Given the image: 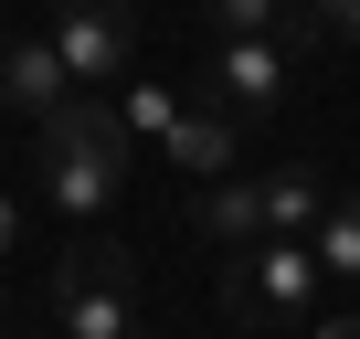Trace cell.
Returning <instances> with one entry per match:
<instances>
[{
    "label": "cell",
    "instance_id": "6da1fadb",
    "mask_svg": "<svg viewBox=\"0 0 360 339\" xmlns=\"http://www.w3.org/2000/svg\"><path fill=\"white\" fill-rule=\"evenodd\" d=\"M32 148H43V212H53V223H85V234L117 212L127 170H138V138L117 127L106 96H85V106H64L53 127H32Z\"/></svg>",
    "mask_w": 360,
    "mask_h": 339
},
{
    "label": "cell",
    "instance_id": "7a4b0ae2",
    "mask_svg": "<svg viewBox=\"0 0 360 339\" xmlns=\"http://www.w3.org/2000/svg\"><path fill=\"white\" fill-rule=\"evenodd\" d=\"M318 297H328V265L307 244H255L223 265V318L276 339V328H318Z\"/></svg>",
    "mask_w": 360,
    "mask_h": 339
},
{
    "label": "cell",
    "instance_id": "3957f363",
    "mask_svg": "<svg viewBox=\"0 0 360 339\" xmlns=\"http://www.w3.org/2000/svg\"><path fill=\"white\" fill-rule=\"evenodd\" d=\"M53 339H148L138 328V265L117 244H75L53 265Z\"/></svg>",
    "mask_w": 360,
    "mask_h": 339
},
{
    "label": "cell",
    "instance_id": "277c9868",
    "mask_svg": "<svg viewBox=\"0 0 360 339\" xmlns=\"http://www.w3.org/2000/svg\"><path fill=\"white\" fill-rule=\"evenodd\" d=\"M297 53H307V43H212V64L191 75V96H223L233 117H265V106H286Z\"/></svg>",
    "mask_w": 360,
    "mask_h": 339
},
{
    "label": "cell",
    "instance_id": "5b68a950",
    "mask_svg": "<svg viewBox=\"0 0 360 339\" xmlns=\"http://www.w3.org/2000/svg\"><path fill=\"white\" fill-rule=\"evenodd\" d=\"M43 43L64 53L75 96H96V85H127V75H138V22H127V11H53V32H43Z\"/></svg>",
    "mask_w": 360,
    "mask_h": 339
},
{
    "label": "cell",
    "instance_id": "8992f818",
    "mask_svg": "<svg viewBox=\"0 0 360 339\" xmlns=\"http://www.w3.org/2000/svg\"><path fill=\"white\" fill-rule=\"evenodd\" d=\"M0 106L32 117V127H53V117L85 106V96H75V75H64V53H53L43 32H0Z\"/></svg>",
    "mask_w": 360,
    "mask_h": 339
},
{
    "label": "cell",
    "instance_id": "52a82bcc",
    "mask_svg": "<svg viewBox=\"0 0 360 339\" xmlns=\"http://www.w3.org/2000/svg\"><path fill=\"white\" fill-rule=\"evenodd\" d=\"M159 159H169V170H191V191H212V181H233V159H244V117H233L223 96H191V117L169 127Z\"/></svg>",
    "mask_w": 360,
    "mask_h": 339
},
{
    "label": "cell",
    "instance_id": "ba28073f",
    "mask_svg": "<svg viewBox=\"0 0 360 339\" xmlns=\"http://www.w3.org/2000/svg\"><path fill=\"white\" fill-rule=\"evenodd\" d=\"M191 234H202V244H223V265H233V255H255V244H276V234H265V181H244V170H233V181L191 191Z\"/></svg>",
    "mask_w": 360,
    "mask_h": 339
},
{
    "label": "cell",
    "instance_id": "9c48e42d",
    "mask_svg": "<svg viewBox=\"0 0 360 339\" xmlns=\"http://www.w3.org/2000/svg\"><path fill=\"white\" fill-rule=\"evenodd\" d=\"M255 181H265V234H276V244H307V234L328 223V202H339L318 159H286V170H255Z\"/></svg>",
    "mask_w": 360,
    "mask_h": 339
},
{
    "label": "cell",
    "instance_id": "30bf717a",
    "mask_svg": "<svg viewBox=\"0 0 360 339\" xmlns=\"http://www.w3.org/2000/svg\"><path fill=\"white\" fill-rule=\"evenodd\" d=\"M307 255L328 265V286H360V191H339V202H328V223L307 234Z\"/></svg>",
    "mask_w": 360,
    "mask_h": 339
},
{
    "label": "cell",
    "instance_id": "8fae6325",
    "mask_svg": "<svg viewBox=\"0 0 360 339\" xmlns=\"http://www.w3.org/2000/svg\"><path fill=\"white\" fill-rule=\"evenodd\" d=\"M180 117H191V85H127V96H117V127H127V138H159V148H169Z\"/></svg>",
    "mask_w": 360,
    "mask_h": 339
},
{
    "label": "cell",
    "instance_id": "7c38bea8",
    "mask_svg": "<svg viewBox=\"0 0 360 339\" xmlns=\"http://www.w3.org/2000/svg\"><path fill=\"white\" fill-rule=\"evenodd\" d=\"M318 43H349L360 53V0H318Z\"/></svg>",
    "mask_w": 360,
    "mask_h": 339
},
{
    "label": "cell",
    "instance_id": "4fadbf2b",
    "mask_svg": "<svg viewBox=\"0 0 360 339\" xmlns=\"http://www.w3.org/2000/svg\"><path fill=\"white\" fill-rule=\"evenodd\" d=\"M22 234H32V212H22L11 191H0V255H22Z\"/></svg>",
    "mask_w": 360,
    "mask_h": 339
},
{
    "label": "cell",
    "instance_id": "5bb4252c",
    "mask_svg": "<svg viewBox=\"0 0 360 339\" xmlns=\"http://www.w3.org/2000/svg\"><path fill=\"white\" fill-rule=\"evenodd\" d=\"M307 339H360V307H339V318H318Z\"/></svg>",
    "mask_w": 360,
    "mask_h": 339
}]
</instances>
